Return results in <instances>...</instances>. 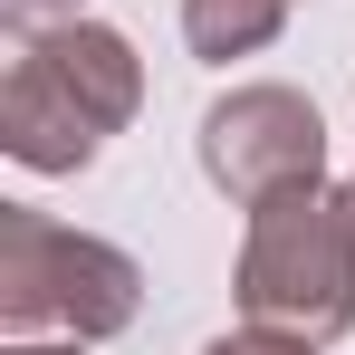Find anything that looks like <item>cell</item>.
Segmentation results:
<instances>
[{
	"mask_svg": "<svg viewBox=\"0 0 355 355\" xmlns=\"http://www.w3.org/2000/svg\"><path fill=\"white\" fill-rule=\"evenodd\" d=\"M144 116V58L106 19H58L19 29L10 77H0V154L19 173H87L125 125Z\"/></svg>",
	"mask_w": 355,
	"mask_h": 355,
	"instance_id": "6da1fadb",
	"label": "cell"
},
{
	"mask_svg": "<svg viewBox=\"0 0 355 355\" xmlns=\"http://www.w3.org/2000/svg\"><path fill=\"white\" fill-rule=\"evenodd\" d=\"M231 297H240V327H279L307 346L355 336V182L317 173L250 202Z\"/></svg>",
	"mask_w": 355,
	"mask_h": 355,
	"instance_id": "7a4b0ae2",
	"label": "cell"
},
{
	"mask_svg": "<svg viewBox=\"0 0 355 355\" xmlns=\"http://www.w3.org/2000/svg\"><path fill=\"white\" fill-rule=\"evenodd\" d=\"M144 317V269L135 250L49 221L29 202H0V327L10 336H77L106 346Z\"/></svg>",
	"mask_w": 355,
	"mask_h": 355,
	"instance_id": "3957f363",
	"label": "cell"
},
{
	"mask_svg": "<svg viewBox=\"0 0 355 355\" xmlns=\"http://www.w3.org/2000/svg\"><path fill=\"white\" fill-rule=\"evenodd\" d=\"M327 173V116H317V96H297V87H231L211 116H202V182L221 192V202H269V192H288V182H317Z\"/></svg>",
	"mask_w": 355,
	"mask_h": 355,
	"instance_id": "277c9868",
	"label": "cell"
},
{
	"mask_svg": "<svg viewBox=\"0 0 355 355\" xmlns=\"http://www.w3.org/2000/svg\"><path fill=\"white\" fill-rule=\"evenodd\" d=\"M279 29H288V0H182V49L202 67L259 58Z\"/></svg>",
	"mask_w": 355,
	"mask_h": 355,
	"instance_id": "5b68a950",
	"label": "cell"
},
{
	"mask_svg": "<svg viewBox=\"0 0 355 355\" xmlns=\"http://www.w3.org/2000/svg\"><path fill=\"white\" fill-rule=\"evenodd\" d=\"M202 355H327V346H307V336H279V327H240V336H211Z\"/></svg>",
	"mask_w": 355,
	"mask_h": 355,
	"instance_id": "8992f818",
	"label": "cell"
},
{
	"mask_svg": "<svg viewBox=\"0 0 355 355\" xmlns=\"http://www.w3.org/2000/svg\"><path fill=\"white\" fill-rule=\"evenodd\" d=\"M10 29H58V19H87V0H0Z\"/></svg>",
	"mask_w": 355,
	"mask_h": 355,
	"instance_id": "52a82bcc",
	"label": "cell"
},
{
	"mask_svg": "<svg viewBox=\"0 0 355 355\" xmlns=\"http://www.w3.org/2000/svg\"><path fill=\"white\" fill-rule=\"evenodd\" d=\"M0 355H87V346H77V336H10Z\"/></svg>",
	"mask_w": 355,
	"mask_h": 355,
	"instance_id": "ba28073f",
	"label": "cell"
}]
</instances>
